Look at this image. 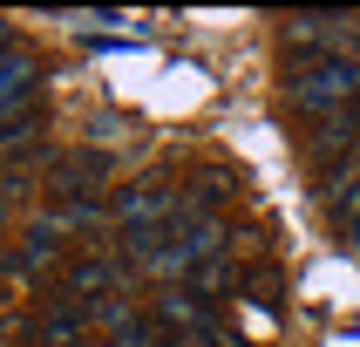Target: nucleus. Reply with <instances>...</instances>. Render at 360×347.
I'll use <instances>...</instances> for the list:
<instances>
[{
	"label": "nucleus",
	"instance_id": "9",
	"mask_svg": "<svg viewBox=\"0 0 360 347\" xmlns=\"http://www.w3.org/2000/svg\"><path fill=\"white\" fill-rule=\"evenodd\" d=\"M48 218H55L61 232H102V225H116L102 198H61L55 211H48Z\"/></svg>",
	"mask_w": 360,
	"mask_h": 347
},
{
	"label": "nucleus",
	"instance_id": "12",
	"mask_svg": "<svg viewBox=\"0 0 360 347\" xmlns=\"http://www.w3.org/2000/svg\"><path fill=\"white\" fill-rule=\"evenodd\" d=\"M231 279H238V265H231V259H211V265H198V272H191V293H204V300H211V293H224Z\"/></svg>",
	"mask_w": 360,
	"mask_h": 347
},
{
	"label": "nucleus",
	"instance_id": "10",
	"mask_svg": "<svg viewBox=\"0 0 360 347\" xmlns=\"http://www.w3.org/2000/svg\"><path fill=\"white\" fill-rule=\"evenodd\" d=\"M27 89H34V55L0 48V102H27Z\"/></svg>",
	"mask_w": 360,
	"mask_h": 347
},
{
	"label": "nucleus",
	"instance_id": "3",
	"mask_svg": "<svg viewBox=\"0 0 360 347\" xmlns=\"http://www.w3.org/2000/svg\"><path fill=\"white\" fill-rule=\"evenodd\" d=\"M177 211H184V198L170 184H129V191H116V204H109V218H116L122 239H129V232H163Z\"/></svg>",
	"mask_w": 360,
	"mask_h": 347
},
{
	"label": "nucleus",
	"instance_id": "5",
	"mask_svg": "<svg viewBox=\"0 0 360 347\" xmlns=\"http://www.w3.org/2000/svg\"><path fill=\"white\" fill-rule=\"evenodd\" d=\"M102 177H109V157L102 150H68V157L48 163V184H55L61 198H96Z\"/></svg>",
	"mask_w": 360,
	"mask_h": 347
},
{
	"label": "nucleus",
	"instance_id": "2",
	"mask_svg": "<svg viewBox=\"0 0 360 347\" xmlns=\"http://www.w3.org/2000/svg\"><path fill=\"white\" fill-rule=\"evenodd\" d=\"M285 48L300 61H354L360 48V14H292L285 20Z\"/></svg>",
	"mask_w": 360,
	"mask_h": 347
},
{
	"label": "nucleus",
	"instance_id": "11",
	"mask_svg": "<svg viewBox=\"0 0 360 347\" xmlns=\"http://www.w3.org/2000/svg\"><path fill=\"white\" fill-rule=\"evenodd\" d=\"M89 327H102V334L116 341V334H129V327H143V313L129 306V293H109V300H96V306H89Z\"/></svg>",
	"mask_w": 360,
	"mask_h": 347
},
{
	"label": "nucleus",
	"instance_id": "15",
	"mask_svg": "<svg viewBox=\"0 0 360 347\" xmlns=\"http://www.w3.org/2000/svg\"><path fill=\"white\" fill-rule=\"evenodd\" d=\"M0 48H7V20H0Z\"/></svg>",
	"mask_w": 360,
	"mask_h": 347
},
{
	"label": "nucleus",
	"instance_id": "6",
	"mask_svg": "<svg viewBox=\"0 0 360 347\" xmlns=\"http://www.w3.org/2000/svg\"><path fill=\"white\" fill-rule=\"evenodd\" d=\"M129 272H136L129 259H82V265H68V300L96 306V300H109V293H122Z\"/></svg>",
	"mask_w": 360,
	"mask_h": 347
},
{
	"label": "nucleus",
	"instance_id": "13",
	"mask_svg": "<svg viewBox=\"0 0 360 347\" xmlns=\"http://www.w3.org/2000/svg\"><path fill=\"white\" fill-rule=\"evenodd\" d=\"M157 347H238V334H231V327H218V320H211V327H204V334H163Z\"/></svg>",
	"mask_w": 360,
	"mask_h": 347
},
{
	"label": "nucleus",
	"instance_id": "14",
	"mask_svg": "<svg viewBox=\"0 0 360 347\" xmlns=\"http://www.w3.org/2000/svg\"><path fill=\"white\" fill-rule=\"evenodd\" d=\"M14 191H20V177H0V218L14 211Z\"/></svg>",
	"mask_w": 360,
	"mask_h": 347
},
{
	"label": "nucleus",
	"instance_id": "8",
	"mask_svg": "<svg viewBox=\"0 0 360 347\" xmlns=\"http://www.w3.org/2000/svg\"><path fill=\"white\" fill-rule=\"evenodd\" d=\"M231 191H238V177H231V170H204V177L184 191V211H191V218H218L224 204H231Z\"/></svg>",
	"mask_w": 360,
	"mask_h": 347
},
{
	"label": "nucleus",
	"instance_id": "16",
	"mask_svg": "<svg viewBox=\"0 0 360 347\" xmlns=\"http://www.w3.org/2000/svg\"><path fill=\"white\" fill-rule=\"evenodd\" d=\"M27 347H34V341H27Z\"/></svg>",
	"mask_w": 360,
	"mask_h": 347
},
{
	"label": "nucleus",
	"instance_id": "1",
	"mask_svg": "<svg viewBox=\"0 0 360 347\" xmlns=\"http://www.w3.org/2000/svg\"><path fill=\"white\" fill-rule=\"evenodd\" d=\"M285 102L313 122L354 116L360 109V55L354 61H292L285 68Z\"/></svg>",
	"mask_w": 360,
	"mask_h": 347
},
{
	"label": "nucleus",
	"instance_id": "4",
	"mask_svg": "<svg viewBox=\"0 0 360 347\" xmlns=\"http://www.w3.org/2000/svg\"><path fill=\"white\" fill-rule=\"evenodd\" d=\"M82 334H89V306L82 300H55L27 320V341L34 347H82Z\"/></svg>",
	"mask_w": 360,
	"mask_h": 347
},
{
	"label": "nucleus",
	"instance_id": "7",
	"mask_svg": "<svg viewBox=\"0 0 360 347\" xmlns=\"http://www.w3.org/2000/svg\"><path fill=\"white\" fill-rule=\"evenodd\" d=\"M157 327L163 334H204V327H211V300L191 293V286H170L157 300Z\"/></svg>",
	"mask_w": 360,
	"mask_h": 347
}]
</instances>
